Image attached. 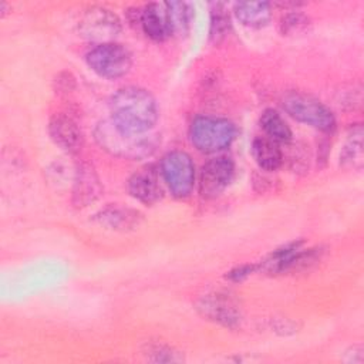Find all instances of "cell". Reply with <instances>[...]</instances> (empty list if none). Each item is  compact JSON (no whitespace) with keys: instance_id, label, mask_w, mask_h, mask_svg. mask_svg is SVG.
Returning <instances> with one entry per match:
<instances>
[{"instance_id":"6da1fadb","label":"cell","mask_w":364,"mask_h":364,"mask_svg":"<svg viewBox=\"0 0 364 364\" xmlns=\"http://www.w3.org/2000/svg\"><path fill=\"white\" fill-rule=\"evenodd\" d=\"M111 119L132 132H148L156 122L158 108L152 94L141 87H124L109 101Z\"/></svg>"},{"instance_id":"7a4b0ae2","label":"cell","mask_w":364,"mask_h":364,"mask_svg":"<svg viewBox=\"0 0 364 364\" xmlns=\"http://www.w3.org/2000/svg\"><path fill=\"white\" fill-rule=\"evenodd\" d=\"M94 136L97 144L108 154L131 161L149 156L158 145V139L154 135L128 131L115 124L111 118L97 125Z\"/></svg>"},{"instance_id":"3957f363","label":"cell","mask_w":364,"mask_h":364,"mask_svg":"<svg viewBox=\"0 0 364 364\" xmlns=\"http://www.w3.org/2000/svg\"><path fill=\"white\" fill-rule=\"evenodd\" d=\"M233 122L218 117H198L193 119L189 136L193 146L205 154H215L226 149L235 139Z\"/></svg>"},{"instance_id":"277c9868","label":"cell","mask_w":364,"mask_h":364,"mask_svg":"<svg viewBox=\"0 0 364 364\" xmlns=\"http://www.w3.org/2000/svg\"><path fill=\"white\" fill-rule=\"evenodd\" d=\"M282 105L290 117L316 129L331 131L336 125V119L330 108L310 94L289 91L283 95Z\"/></svg>"},{"instance_id":"5b68a950","label":"cell","mask_w":364,"mask_h":364,"mask_svg":"<svg viewBox=\"0 0 364 364\" xmlns=\"http://www.w3.org/2000/svg\"><path fill=\"white\" fill-rule=\"evenodd\" d=\"M87 64L100 77L117 80L129 71L132 58L125 46L118 43H105L95 46L87 53Z\"/></svg>"},{"instance_id":"8992f818","label":"cell","mask_w":364,"mask_h":364,"mask_svg":"<svg viewBox=\"0 0 364 364\" xmlns=\"http://www.w3.org/2000/svg\"><path fill=\"white\" fill-rule=\"evenodd\" d=\"M78 31L88 41L97 43V46L114 43L121 33V20L105 7H91L81 16Z\"/></svg>"},{"instance_id":"52a82bcc","label":"cell","mask_w":364,"mask_h":364,"mask_svg":"<svg viewBox=\"0 0 364 364\" xmlns=\"http://www.w3.org/2000/svg\"><path fill=\"white\" fill-rule=\"evenodd\" d=\"M161 175L176 198L188 196L195 182L192 158L183 151L168 152L161 161Z\"/></svg>"},{"instance_id":"ba28073f","label":"cell","mask_w":364,"mask_h":364,"mask_svg":"<svg viewBox=\"0 0 364 364\" xmlns=\"http://www.w3.org/2000/svg\"><path fill=\"white\" fill-rule=\"evenodd\" d=\"M235 173L233 161L229 156H216L209 159L200 171L199 191L206 199L219 196L230 183Z\"/></svg>"},{"instance_id":"9c48e42d","label":"cell","mask_w":364,"mask_h":364,"mask_svg":"<svg viewBox=\"0 0 364 364\" xmlns=\"http://www.w3.org/2000/svg\"><path fill=\"white\" fill-rule=\"evenodd\" d=\"M200 314L226 327H236L240 323V310L226 294H208L196 304Z\"/></svg>"},{"instance_id":"30bf717a","label":"cell","mask_w":364,"mask_h":364,"mask_svg":"<svg viewBox=\"0 0 364 364\" xmlns=\"http://www.w3.org/2000/svg\"><path fill=\"white\" fill-rule=\"evenodd\" d=\"M48 132L51 139L65 152L75 154L84 144L82 132L78 124L67 114H55L48 124Z\"/></svg>"},{"instance_id":"8fae6325","label":"cell","mask_w":364,"mask_h":364,"mask_svg":"<svg viewBox=\"0 0 364 364\" xmlns=\"http://www.w3.org/2000/svg\"><path fill=\"white\" fill-rule=\"evenodd\" d=\"M136 21L139 23L144 33L155 41H162L172 34L165 3L164 4L151 3L144 9L138 10Z\"/></svg>"},{"instance_id":"7c38bea8","label":"cell","mask_w":364,"mask_h":364,"mask_svg":"<svg viewBox=\"0 0 364 364\" xmlns=\"http://www.w3.org/2000/svg\"><path fill=\"white\" fill-rule=\"evenodd\" d=\"M128 191L131 196L145 205H154L164 196L158 172L154 168H144L134 173L128 181Z\"/></svg>"},{"instance_id":"4fadbf2b","label":"cell","mask_w":364,"mask_h":364,"mask_svg":"<svg viewBox=\"0 0 364 364\" xmlns=\"http://www.w3.org/2000/svg\"><path fill=\"white\" fill-rule=\"evenodd\" d=\"M101 183L94 171L88 164H81L75 171L74 188H73V203L77 208H84L98 199L101 195Z\"/></svg>"},{"instance_id":"5bb4252c","label":"cell","mask_w":364,"mask_h":364,"mask_svg":"<svg viewBox=\"0 0 364 364\" xmlns=\"http://www.w3.org/2000/svg\"><path fill=\"white\" fill-rule=\"evenodd\" d=\"M95 220L108 229L125 232L138 228L142 222V215L131 208L109 205L95 215Z\"/></svg>"},{"instance_id":"9a60e30c","label":"cell","mask_w":364,"mask_h":364,"mask_svg":"<svg viewBox=\"0 0 364 364\" xmlns=\"http://www.w3.org/2000/svg\"><path fill=\"white\" fill-rule=\"evenodd\" d=\"M252 155L263 171H276L283 162V152L276 141L266 136H257L252 144Z\"/></svg>"},{"instance_id":"2e32d148","label":"cell","mask_w":364,"mask_h":364,"mask_svg":"<svg viewBox=\"0 0 364 364\" xmlns=\"http://www.w3.org/2000/svg\"><path fill=\"white\" fill-rule=\"evenodd\" d=\"M236 18L247 27H263L272 17L270 4L264 1H240L233 7Z\"/></svg>"},{"instance_id":"e0dca14e","label":"cell","mask_w":364,"mask_h":364,"mask_svg":"<svg viewBox=\"0 0 364 364\" xmlns=\"http://www.w3.org/2000/svg\"><path fill=\"white\" fill-rule=\"evenodd\" d=\"M341 164L347 168L361 169L363 166V131L358 125L353 132L348 135L346 145L340 154Z\"/></svg>"},{"instance_id":"ac0fdd59","label":"cell","mask_w":364,"mask_h":364,"mask_svg":"<svg viewBox=\"0 0 364 364\" xmlns=\"http://www.w3.org/2000/svg\"><path fill=\"white\" fill-rule=\"evenodd\" d=\"M168 18L171 23L172 33H186L191 27L193 17V9L185 1H169L165 3Z\"/></svg>"},{"instance_id":"d6986e66","label":"cell","mask_w":364,"mask_h":364,"mask_svg":"<svg viewBox=\"0 0 364 364\" xmlns=\"http://www.w3.org/2000/svg\"><path fill=\"white\" fill-rule=\"evenodd\" d=\"M260 125L264 132L273 139L280 142H287L291 138V131L280 114L274 109H266L260 117Z\"/></svg>"},{"instance_id":"ffe728a7","label":"cell","mask_w":364,"mask_h":364,"mask_svg":"<svg viewBox=\"0 0 364 364\" xmlns=\"http://www.w3.org/2000/svg\"><path fill=\"white\" fill-rule=\"evenodd\" d=\"M144 354L149 361L154 363H178L183 360L179 351L173 350L166 344H151L146 347Z\"/></svg>"},{"instance_id":"44dd1931","label":"cell","mask_w":364,"mask_h":364,"mask_svg":"<svg viewBox=\"0 0 364 364\" xmlns=\"http://www.w3.org/2000/svg\"><path fill=\"white\" fill-rule=\"evenodd\" d=\"M310 27V18L303 13H290L283 17L280 28L286 36H297L307 31Z\"/></svg>"},{"instance_id":"7402d4cb","label":"cell","mask_w":364,"mask_h":364,"mask_svg":"<svg viewBox=\"0 0 364 364\" xmlns=\"http://www.w3.org/2000/svg\"><path fill=\"white\" fill-rule=\"evenodd\" d=\"M229 16L222 7V4H216V9L212 10V18H210V37L215 41H219L223 38L229 28Z\"/></svg>"}]
</instances>
